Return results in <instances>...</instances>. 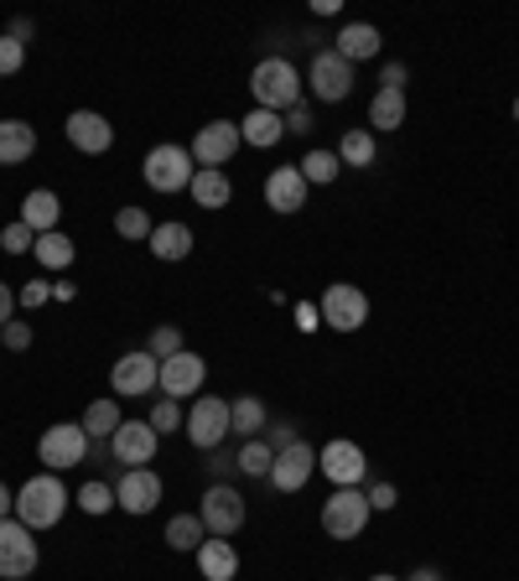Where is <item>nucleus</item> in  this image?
Here are the masks:
<instances>
[{"label":"nucleus","instance_id":"nucleus-46","mask_svg":"<svg viewBox=\"0 0 519 581\" xmlns=\"http://www.w3.org/2000/svg\"><path fill=\"white\" fill-rule=\"evenodd\" d=\"M405 63H384V73H379V89H395V93H405Z\"/></svg>","mask_w":519,"mask_h":581},{"label":"nucleus","instance_id":"nucleus-8","mask_svg":"<svg viewBox=\"0 0 519 581\" xmlns=\"http://www.w3.org/2000/svg\"><path fill=\"white\" fill-rule=\"evenodd\" d=\"M307 84H312V93H317L322 104H343V99L354 93V63H343L332 47H322V52H312Z\"/></svg>","mask_w":519,"mask_h":581},{"label":"nucleus","instance_id":"nucleus-7","mask_svg":"<svg viewBox=\"0 0 519 581\" xmlns=\"http://www.w3.org/2000/svg\"><path fill=\"white\" fill-rule=\"evenodd\" d=\"M317 312H322V327H332V332H358L369 323V296L358 286H349V280H338V286L322 291Z\"/></svg>","mask_w":519,"mask_h":581},{"label":"nucleus","instance_id":"nucleus-3","mask_svg":"<svg viewBox=\"0 0 519 581\" xmlns=\"http://www.w3.org/2000/svg\"><path fill=\"white\" fill-rule=\"evenodd\" d=\"M141 177H145V187H151V192H188L192 177H198V162H192L188 146L166 140V146H151V151H145Z\"/></svg>","mask_w":519,"mask_h":581},{"label":"nucleus","instance_id":"nucleus-2","mask_svg":"<svg viewBox=\"0 0 519 581\" xmlns=\"http://www.w3.org/2000/svg\"><path fill=\"white\" fill-rule=\"evenodd\" d=\"M250 93H255V110H296L302 104V73L291 68L286 58H260L255 73H250Z\"/></svg>","mask_w":519,"mask_h":581},{"label":"nucleus","instance_id":"nucleus-21","mask_svg":"<svg viewBox=\"0 0 519 581\" xmlns=\"http://www.w3.org/2000/svg\"><path fill=\"white\" fill-rule=\"evenodd\" d=\"M58 218H63V198L52 192V187H31L22 198V224L31 233H52L58 229Z\"/></svg>","mask_w":519,"mask_h":581},{"label":"nucleus","instance_id":"nucleus-18","mask_svg":"<svg viewBox=\"0 0 519 581\" xmlns=\"http://www.w3.org/2000/svg\"><path fill=\"white\" fill-rule=\"evenodd\" d=\"M63 130H68L73 151H84V156H104V151L115 146V125L99 115V110H73V115L63 119Z\"/></svg>","mask_w":519,"mask_h":581},{"label":"nucleus","instance_id":"nucleus-26","mask_svg":"<svg viewBox=\"0 0 519 581\" xmlns=\"http://www.w3.org/2000/svg\"><path fill=\"white\" fill-rule=\"evenodd\" d=\"M145 244H151V255H156V260L177 265V260L192 255V229H188V224H156Z\"/></svg>","mask_w":519,"mask_h":581},{"label":"nucleus","instance_id":"nucleus-55","mask_svg":"<svg viewBox=\"0 0 519 581\" xmlns=\"http://www.w3.org/2000/svg\"><path fill=\"white\" fill-rule=\"evenodd\" d=\"M515 119H519V93H515Z\"/></svg>","mask_w":519,"mask_h":581},{"label":"nucleus","instance_id":"nucleus-1","mask_svg":"<svg viewBox=\"0 0 519 581\" xmlns=\"http://www.w3.org/2000/svg\"><path fill=\"white\" fill-rule=\"evenodd\" d=\"M68 504H73V493L63 489V478L58 472H37L16 493V519H22L26 530H52L68 514Z\"/></svg>","mask_w":519,"mask_h":581},{"label":"nucleus","instance_id":"nucleus-37","mask_svg":"<svg viewBox=\"0 0 519 581\" xmlns=\"http://www.w3.org/2000/svg\"><path fill=\"white\" fill-rule=\"evenodd\" d=\"M145 353L151 358H177L182 353V327H172V323H162V327H151V338H145Z\"/></svg>","mask_w":519,"mask_h":581},{"label":"nucleus","instance_id":"nucleus-47","mask_svg":"<svg viewBox=\"0 0 519 581\" xmlns=\"http://www.w3.org/2000/svg\"><path fill=\"white\" fill-rule=\"evenodd\" d=\"M213 452H218V446H213ZM208 472L218 478V483H229V478L239 472V463H235V457H224V452H218V457H208Z\"/></svg>","mask_w":519,"mask_h":581},{"label":"nucleus","instance_id":"nucleus-29","mask_svg":"<svg viewBox=\"0 0 519 581\" xmlns=\"http://www.w3.org/2000/svg\"><path fill=\"white\" fill-rule=\"evenodd\" d=\"M119 405L115 400H94V405H89V411H84V420H78V426H84V437H89V442H110V437H115L119 431Z\"/></svg>","mask_w":519,"mask_h":581},{"label":"nucleus","instance_id":"nucleus-14","mask_svg":"<svg viewBox=\"0 0 519 581\" xmlns=\"http://www.w3.org/2000/svg\"><path fill=\"white\" fill-rule=\"evenodd\" d=\"M203 379H208V364H203V353L182 349L177 358H166L162 364V379H156V390L166 400H188V395H203Z\"/></svg>","mask_w":519,"mask_h":581},{"label":"nucleus","instance_id":"nucleus-41","mask_svg":"<svg viewBox=\"0 0 519 581\" xmlns=\"http://www.w3.org/2000/svg\"><path fill=\"white\" fill-rule=\"evenodd\" d=\"M260 442L270 446V452H286V446H291V442H302V437H296V426H291V420H265Z\"/></svg>","mask_w":519,"mask_h":581},{"label":"nucleus","instance_id":"nucleus-27","mask_svg":"<svg viewBox=\"0 0 519 581\" xmlns=\"http://www.w3.org/2000/svg\"><path fill=\"white\" fill-rule=\"evenodd\" d=\"M265 405H260V395H239V400H229V431L235 437H244V442H255L260 431H265Z\"/></svg>","mask_w":519,"mask_h":581},{"label":"nucleus","instance_id":"nucleus-40","mask_svg":"<svg viewBox=\"0 0 519 581\" xmlns=\"http://www.w3.org/2000/svg\"><path fill=\"white\" fill-rule=\"evenodd\" d=\"M22 68H26V47L0 31V78H16Z\"/></svg>","mask_w":519,"mask_h":581},{"label":"nucleus","instance_id":"nucleus-51","mask_svg":"<svg viewBox=\"0 0 519 581\" xmlns=\"http://www.w3.org/2000/svg\"><path fill=\"white\" fill-rule=\"evenodd\" d=\"M52 296H58V302H73V296H78V286H73V280H58V286H52Z\"/></svg>","mask_w":519,"mask_h":581},{"label":"nucleus","instance_id":"nucleus-15","mask_svg":"<svg viewBox=\"0 0 519 581\" xmlns=\"http://www.w3.org/2000/svg\"><path fill=\"white\" fill-rule=\"evenodd\" d=\"M312 472H317V446L291 442L286 452H276V463H270V489L276 493H302L312 483Z\"/></svg>","mask_w":519,"mask_h":581},{"label":"nucleus","instance_id":"nucleus-9","mask_svg":"<svg viewBox=\"0 0 519 581\" xmlns=\"http://www.w3.org/2000/svg\"><path fill=\"white\" fill-rule=\"evenodd\" d=\"M156 379H162V358H151L145 349L136 353H119L115 369H110V390H115L119 400H141L156 390Z\"/></svg>","mask_w":519,"mask_h":581},{"label":"nucleus","instance_id":"nucleus-11","mask_svg":"<svg viewBox=\"0 0 519 581\" xmlns=\"http://www.w3.org/2000/svg\"><path fill=\"white\" fill-rule=\"evenodd\" d=\"M188 442L198 446V452H213V446H224V437H229V400L218 395H198L188 411Z\"/></svg>","mask_w":519,"mask_h":581},{"label":"nucleus","instance_id":"nucleus-10","mask_svg":"<svg viewBox=\"0 0 519 581\" xmlns=\"http://www.w3.org/2000/svg\"><path fill=\"white\" fill-rule=\"evenodd\" d=\"M317 472L328 478L332 489H358L364 478H369V457H364V446L358 442H328L322 452H317Z\"/></svg>","mask_w":519,"mask_h":581},{"label":"nucleus","instance_id":"nucleus-22","mask_svg":"<svg viewBox=\"0 0 519 581\" xmlns=\"http://www.w3.org/2000/svg\"><path fill=\"white\" fill-rule=\"evenodd\" d=\"M198 571H203V581H235L239 577V551L229 545V540H203L198 545Z\"/></svg>","mask_w":519,"mask_h":581},{"label":"nucleus","instance_id":"nucleus-16","mask_svg":"<svg viewBox=\"0 0 519 581\" xmlns=\"http://www.w3.org/2000/svg\"><path fill=\"white\" fill-rule=\"evenodd\" d=\"M156 431H151V420H119V431L110 437V457L125 467H151L156 457Z\"/></svg>","mask_w":519,"mask_h":581},{"label":"nucleus","instance_id":"nucleus-44","mask_svg":"<svg viewBox=\"0 0 519 581\" xmlns=\"http://www.w3.org/2000/svg\"><path fill=\"white\" fill-rule=\"evenodd\" d=\"M48 296H52L48 280H26L22 291H16V302H22V306H48Z\"/></svg>","mask_w":519,"mask_h":581},{"label":"nucleus","instance_id":"nucleus-32","mask_svg":"<svg viewBox=\"0 0 519 581\" xmlns=\"http://www.w3.org/2000/svg\"><path fill=\"white\" fill-rule=\"evenodd\" d=\"M31 255L42 260L48 270H68L73 265V239L63 229H52V233H37V250Z\"/></svg>","mask_w":519,"mask_h":581},{"label":"nucleus","instance_id":"nucleus-6","mask_svg":"<svg viewBox=\"0 0 519 581\" xmlns=\"http://www.w3.org/2000/svg\"><path fill=\"white\" fill-rule=\"evenodd\" d=\"M244 146L239 136V119H208V125H198V136H192V162L208 166V172H224V166L235 162V151Z\"/></svg>","mask_w":519,"mask_h":581},{"label":"nucleus","instance_id":"nucleus-17","mask_svg":"<svg viewBox=\"0 0 519 581\" xmlns=\"http://www.w3.org/2000/svg\"><path fill=\"white\" fill-rule=\"evenodd\" d=\"M162 504V478L151 467H125V478L115 483V509L125 514H151Z\"/></svg>","mask_w":519,"mask_h":581},{"label":"nucleus","instance_id":"nucleus-20","mask_svg":"<svg viewBox=\"0 0 519 581\" xmlns=\"http://www.w3.org/2000/svg\"><path fill=\"white\" fill-rule=\"evenodd\" d=\"M379 47H384V37H379V26H369V22H349L332 37V52H338L343 63H369V58H379Z\"/></svg>","mask_w":519,"mask_h":581},{"label":"nucleus","instance_id":"nucleus-35","mask_svg":"<svg viewBox=\"0 0 519 581\" xmlns=\"http://www.w3.org/2000/svg\"><path fill=\"white\" fill-rule=\"evenodd\" d=\"M151 431H156V437H172V431H182V426H188V411H182V400H156V405H151Z\"/></svg>","mask_w":519,"mask_h":581},{"label":"nucleus","instance_id":"nucleus-25","mask_svg":"<svg viewBox=\"0 0 519 581\" xmlns=\"http://www.w3.org/2000/svg\"><path fill=\"white\" fill-rule=\"evenodd\" d=\"M37 151V130L26 119H0V166H22Z\"/></svg>","mask_w":519,"mask_h":581},{"label":"nucleus","instance_id":"nucleus-36","mask_svg":"<svg viewBox=\"0 0 519 581\" xmlns=\"http://www.w3.org/2000/svg\"><path fill=\"white\" fill-rule=\"evenodd\" d=\"M84 514H110L115 509V483H99V478H89L84 489H78V498H73Z\"/></svg>","mask_w":519,"mask_h":581},{"label":"nucleus","instance_id":"nucleus-53","mask_svg":"<svg viewBox=\"0 0 519 581\" xmlns=\"http://www.w3.org/2000/svg\"><path fill=\"white\" fill-rule=\"evenodd\" d=\"M410 581H442V571H431V566H421V571H416Z\"/></svg>","mask_w":519,"mask_h":581},{"label":"nucleus","instance_id":"nucleus-13","mask_svg":"<svg viewBox=\"0 0 519 581\" xmlns=\"http://www.w3.org/2000/svg\"><path fill=\"white\" fill-rule=\"evenodd\" d=\"M37 457H42V467H48V472L78 467L84 457H89V437H84V426H73V420L48 426V431H42V442H37Z\"/></svg>","mask_w":519,"mask_h":581},{"label":"nucleus","instance_id":"nucleus-42","mask_svg":"<svg viewBox=\"0 0 519 581\" xmlns=\"http://www.w3.org/2000/svg\"><path fill=\"white\" fill-rule=\"evenodd\" d=\"M0 343H5L11 353H26L31 349V323H22V317H16V323H5L0 327Z\"/></svg>","mask_w":519,"mask_h":581},{"label":"nucleus","instance_id":"nucleus-45","mask_svg":"<svg viewBox=\"0 0 519 581\" xmlns=\"http://www.w3.org/2000/svg\"><path fill=\"white\" fill-rule=\"evenodd\" d=\"M369 509H395L401 504V493H395V483H369Z\"/></svg>","mask_w":519,"mask_h":581},{"label":"nucleus","instance_id":"nucleus-5","mask_svg":"<svg viewBox=\"0 0 519 581\" xmlns=\"http://www.w3.org/2000/svg\"><path fill=\"white\" fill-rule=\"evenodd\" d=\"M369 493L364 489H332V498L322 504V535L328 540H358L369 525Z\"/></svg>","mask_w":519,"mask_h":581},{"label":"nucleus","instance_id":"nucleus-28","mask_svg":"<svg viewBox=\"0 0 519 581\" xmlns=\"http://www.w3.org/2000/svg\"><path fill=\"white\" fill-rule=\"evenodd\" d=\"M405 125V93H395V89H379L375 99H369V130H401Z\"/></svg>","mask_w":519,"mask_h":581},{"label":"nucleus","instance_id":"nucleus-43","mask_svg":"<svg viewBox=\"0 0 519 581\" xmlns=\"http://www.w3.org/2000/svg\"><path fill=\"white\" fill-rule=\"evenodd\" d=\"M286 136H307V130H312V125H317V119H312V110H307V104H296V110H286Z\"/></svg>","mask_w":519,"mask_h":581},{"label":"nucleus","instance_id":"nucleus-52","mask_svg":"<svg viewBox=\"0 0 519 581\" xmlns=\"http://www.w3.org/2000/svg\"><path fill=\"white\" fill-rule=\"evenodd\" d=\"M11 514H16V498H11V489L0 483V519H11Z\"/></svg>","mask_w":519,"mask_h":581},{"label":"nucleus","instance_id":"nucleus-24","mask_svg":"<svg viewBox=\"0 0 519 581\" xmlns=\"http://www.w3.org/2000/svg\"><path fill=\"white\" fill-rule=\"evenodd\" d=\"M192 203L198 209H208V213H218V209H229L235 203V182L224 177V172H208V166H198V177H192Z\"/></svg>","mask_w":519,"mask_h":581},{"label":"nucleus","instance_id":"nucleus-50","mask_svg":"<svg viewBox=\"0 0 519 581\" xmlns=\"http://www.w3.org/2000/svg\"><path fill=\"white\" fill-rule=\"evenodd\" d=\"M31 31H37V26H31V16H16V22L5 26V37H16L22 47H26V37H31Z\"/></svg>","mask_w":519,"mask_h":581},{"label":"nucleus","instance_id":"nucleus-19","mask_svg":"<svg viewBox=\"0 0 519 581\" xmlns=\"http://www.w3.org/2000/svg\"><path fill=\"white\" fill-rule=\"evenodd\" d=\"M307 177H302V166H276L270 177H265V209L270 213H302L307 209Z\"/></svg>","mask_w":519,"mask_h":581},{"label":"nucleus","instance_id":"nucleus-33","mask_svg":"<svg viewBox=\"0 0 519 581\" xmlns=\"http://www.w3.org/2000/svg\"><path fill=\"white\" fill-rule=\"evenodd\" d=\"M338 162L343 166H375V130H349L338 140Z\"/></svg>","mask_w":519,"mask_h":581},{"label":"nucleus","instance_id":"nucleus-4","mask_svg":"<svg viewBox=\"0 0 519 581\" xmlns=\"http://www.w3.org/2000/svg\"><path fill=\"white\" fill-rule=\"evenodd\" d=\"M37 530H26L22 519L11 514V519H0V581H26L37 571Z\"/></svg>","mask_w":519,"mask_h":581},{"label":"nucleus","instance_id":"nucleus-12","mask_svg":"<svg viewBox=\"0 0 519 581\" xmlns=\"http://www.w3.org/2000/svg\"><path fill=\"white\" fill-rule=\"evenodd\" d=\"M198 519H203V530H208L213 540H229L244 525V493L229 489V483H213L208 493H203V504H198Z\"/></svg>","mask_w":519,"mask_h":581},{"label":"nucleus","instance_id":"nucleus-54","mask_svg":"<svg viewBox=\"0 0 519 581\" xmlns=\"http://www.w3.org/2000/svg\"><path fill=\"white\" fill-rule=\"evenodd\" d=\"M369 581H401V577H384V571H379V577H369Z\"/></svg>","mask_w":519,"mask_h":581},{"label":"nucleus","instance_id":"nucleus-30","mask_svg":"<svg viewBox=\"0 0 519 581\" xmlns=\"http://www.w3.org/2000/svg\"><path fill=\"white\" fill-rule=\"evenodd\" d=\"M162 540L172 545V551H192V556H198V545L208 540V530H203V519H198V514H177V519H166Z\"/></svg>","mask_w":519,"mask_h":581},{"label":"nucleus","instance_id":"nucleus-48","mask_svg":"<svg viewBox=\"0 0 519 581\" xmlns=\"http://www.w3.org/2000/svg\"><path fill=\"white\" fill-rule=\"evenodd\" d=\"M16 306H22V302H16V291H11V286L0 280V327L16 323Z\"/></svg>","mask_w":519,"mask_h":581},{"label":"nucleus","instance_id":"nucleus-39","mask_svg":"<svg viewBox=\"0 0 519 581\" xmlns=\"http://www.w3.org/2000/svg\"><path fill=\"white\" fill-rule=\"evenodd\" d=\"M0 250H5V255H26V250H37V233L16 218V224H5V229H0Z\"/></svg>","mask_w":519,"mask_h":581},{"label":"nucleus","instance_id":"nucleus-34","mask_svg":"<svg viewBox=\"0 0 519 581\" xmlns=\"http://www.w3.org/2000/svg\"><path fill=\"white\" fill-rule=\"evenodd\" d=\"M235 463H239V472H244V478H270V463H276V452H270V446L260 442H244L235 452Z\"/></svg>","mask_w":519,"mask_h":581},{"label":"nucleus","instance_id":"nucleus-31","mask_svg":"<svg viewBox=\"0 0 519 581\" xmlns=\"http://www.w3.org/2000/svg\"><path fill=\"white\" fill-rule=\"evenodd\" d=\"M302 177H307V187H328L338 182V172H343V162H338V151H328V146H317V151H307L302 156Z\"/></svg>","mask_w":519,"mask_h":581},{"label":"nucleus","instance_id":"nucleus-49","mask_svg":"<svg viewBox=\"0 0 519 581\" xmlns=\"http://www.w3.org/2000/svg\"><path fill=\"white\" fill-rule=\"evenodd\" d=\"M317 323H322V312H317V302H296V327H302V332H312Z\"/></svg>","mask_w":519,"mask_h":581},{"label":"nucleus","instance_id":"nucleus-38","mask_svg":"<svg viewBox=\"0 0 519 581\" xmlns=\"http://www.w3.org/2000/svg\"><path fill=\"white\" fill-rule=\"evenodd\" d=\"M151 229H156V224H151V213L136 209V203L115 213V233H119V239H151Z\"/></svg>","mask_w":519,"mask_h":581},{"label":"nucleus","instance_id":"nucleus-23","mask_svg":"<svg viewBox=\"0 0 519 581\" xmlns=\"http://www.w3.org/2000/svg\"><path fill=\"white\" fill-rule=\"evenodd\" d=\"M239 136H244V146H255V151H270V146L286 140V119L276 115V110H250V115L239 119Z\"/></svg>","mask_w":519,"mask_h":581}]
</instances>
